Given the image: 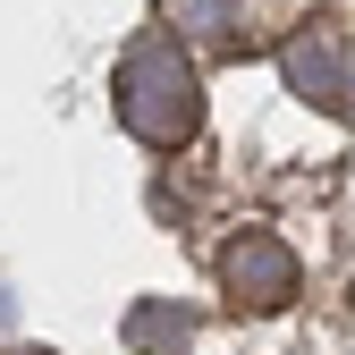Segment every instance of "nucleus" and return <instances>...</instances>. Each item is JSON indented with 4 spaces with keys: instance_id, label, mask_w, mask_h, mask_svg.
<instances>
[{
    "instance_id": "nucleus-1",
    "label": "nucleus",
    "mask_w": 355,
    "mask_h": 355,
    "mask_svg": "<svg viewBox=\"0 0 355 355\" xmlns=\"http://www.w3.org/2000/svg\"><path fill=\"white\" fill-rule=\"evenodd\" d=\"M110 94H119V127H127V136H144L153 153H178V144L203 127V76H195L187 51H178L169 26H144L136 42H127Z\"/></svg>"
},
{
    "instance_id": "nucleus-2",
    "label": "nucleus",
    "mask_w": 355,
    "mask_h": 355,
    "mask_svg": "<svg viewBox=\"0 0 355 355\" xmlns=\"http://www.w3.org/2000/svg\"><path fill=\"white\" fill-rule=\"evenodd\" d=\"M279 76L296 102H313L355 127V26H304L279 42Z\"/></svg>"
},
{
    "instance_id": "nucleus-3",
    "label": "nucleus",
    "mask_w": 355,
    "mask_h": 355,
    "mask_svg": "<svg viewBox=\"0 0 355 355\" xmlns=\"http://www.w3.org/2000/svg\"><path fill=\"white\" fill-rule=\"evenodd\" d=\"M220 288H229L237 313H279V304H296L304 271H296V254L271 229H245V237L220 245Z\"/></svg>"
},
{
    "instance_id": "nucleus-4",
    "label": "nucleus",
    "mask_w": 355,
    "mask_h": 355,
    "mask_svg": "<svg viewBox=\"0 0 355 355\" xmlns=\"http://www.w3.org/2000/svg\"><path fill=\"white\" fill-rule=\"evenodd\" d=\"M187 338H195V313L187 304H136V313H127V347L136 355H187Z\"/></svg>"
},
{
    "instance_id": "nucleus-5",
    "label": "nucleus",
    "mask_w": 355,
    "mask_h": 355,
    "mask_svg": "<svg viewBox=\"0 0 355 355\" xmlns=\"http://www.w3.org/2000/svg\"><path fill=\"white\" fill-rule=\"evenodd\" d=\"M26 355H51V347H26Z\"/></svg>"
}]
</instances>
